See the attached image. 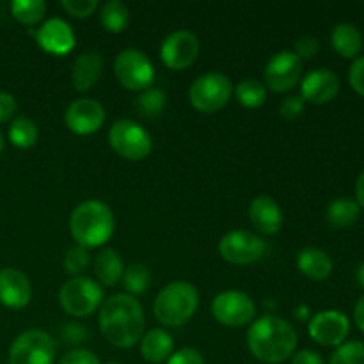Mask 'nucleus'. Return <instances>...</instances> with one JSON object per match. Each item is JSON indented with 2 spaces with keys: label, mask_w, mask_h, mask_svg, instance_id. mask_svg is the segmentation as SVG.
<instances>
[{
  "label": "nucleus",
  "mask_w": 364,
  "mask_h": 364,
  "mask_svg": "<svg viewBox=\"0 0 364 364\" xmlns=\"http://www.w3.org/2000/svg\"><path fill=\"white\" fill-rule=\"evenodd\" d=\"M100 331L110 345L130 348L144 334V311L141 302L128 294H116L105 299L98 316Z\"/></svg>",
  "instance_id": "nucleus-1"
},
{
  "label": "nucleus",
  "mask_w": 364,
  "mask_h": 364,
  "mask_svg": "<svg viewBox=\"0 0 364 364\" xmlns=\"http://www.w3.org/2000/svg\"><path fill=\"white\" fill-rule=\"evenodd\" d=\"M297 331L288 320L276 315H263L251 323L247 331L249 352L258 361L277 364L295 354Z\"/></svg>",
  "instance_id": "nucleus-2"
},
{
  "label": "nucleus",
  "mask_w": 364,
  "mask_h": 364,
  "mask_svg": "<svg viewBox=\"0 0 364 364\" xmlns=\"http://www.w3.org/2000/svg\"><path fill=\"white\" fill-rule=\"evenodd\" d=\"M70 231L80 247L91 249L105 245L114 235L112 210L100 199L82 201L71 212Z\"/></svg>",
  "instance_id": "nucleus-3"
},
{
  "label": "nucleus",
  "mask_w": 364,
  "mask_h": 364,
  "mask_svg": "<svg viewBox=\"0 0 364 364\" xmlns=\"http://www.w3.org/2000/svg\"><path fill=\"white\" fill-rule=\"evenodd\" d=\"M199 306V294L188 281H174L156 295L155 318L166 327H181L194 316Z\"/></svg>",
  "instance_id": "nucleus-4"
},
{
  "label": "nucleus",
  "mask_w": 364,
  "mask_h": 364,
  "mask_svg": "<svg viewBox=\"0 0 364 364\" xmlns=\"http://www.w3.org/2000/svg\"><path fill=\"white\" fill-rule=\"evenodd\" d=\"M233 95V84L226 75L219 71H208L192 82L188 89V102L196 110L212 114L224 109Z\"/></svg>",
  "instance_id": "nucleus-5"
},
{
  "label": "nucleus",
  "mask_w": 364,
  "mask_h": 364,
  "mask_svg": "<svg viewBox=\"0 0 364 364\" xmlns=\"http://www.w3.org/2000/svg\"><path fill=\"white\" fill-rule=\"evenodd\" d=\"M60 308L75 318L91 316L103 302V290L89 277H73L59 291Z\"/></svg>",
  "instance_id": "nucleus-6"
},
{
  "label": "nucleus",
  "mask_w": 364,
  "mask_h": 364,
  "mask_svg": "<svg viewBox=\"0 0 364 364\" xmlns=\"http://www.w3.org/2000/svg\"><path fill=\"white\" fill-rule=\"evenodd\" d=\"M114 151L127 160H142L151 153L153 139L142 124L134 119H117L109 130Z\"/></svg>",
  "instance_id": "nucleus-7"
},
{
  "label": "nucleus",
  "mask_w": 364,
  "mask_h": 364,
  "mask_svg": "<svg viewBox=\"0 0 364 364\" xmlns=\"http://www.w3.org/2000/svg\"><path fill=\"white\" fill-rule=\"evenodd\" d=\"M57 345L48 333L31 329L21 333L9 348V364H53Z\"/></svg>",
  "instance_id": "nucleus-8"
},
{
  "label": "nucleus",
  "mask_w": 364,
  "mask_h": 364,
  "mask_svg": "<svg viewBox=\"0 0 364 364\" xmlns=\"http://www.w3.org/2000/svg\"><path fill=\"white\" fill-rule=\"evenodd\" d=\"M114 75L128 91H144L155 80V68L144 52L128 48L119 52L114 60Z\"/></svg>",
  "instance_id": "nucleus-9"
},
{
  "label": "nucleus",
  "mask_w": 364,
  "mask_h": 364,
  "mask_svg": "<svg viewBox=\"0 0 364 364\" xmlns=\"http://www.w3.org/2000/svg\"><path fill=\"white\" fill-rule=\"evenodd\" d=\"M267 244L256 233L235 230L224 235L219 240V255L231 265H251L263 258Z\"/></svg>",
  "instance_id": "nucleus-10"
},
{
  "label": "nucleus",
  "mask_w": 364,
  "mask_h": 364,
  "mask_svg": "<svg viewBox=\"0 0 364 364\" xmlns=\"http://www.w3.org/2000/svg\"><path fill=\"white\" fill-rule=\"evenodd\" d=\"M212 313L226 327H244L255 320L256 304L247 294L238 290L220 291L212 302Z\"/></svg>",
  "instance_id": "nucleus-11"
},
{
  "label": "nucleus",
  "mask_w": 364,
  "mask_h": 364,
  "mask_svg": "<svg viewBox=\"0 0 364 364\" xmlns=\"http://www.w3.org/2000/svg\"><path fill=\"white\" fill-rule=\"evenodd\" d=\"M302 75V60L290 50L274 53L267 63L263 78L265 85L274 92H288L299 84Z\"/></svg>",
  "instance_id": "nucleus-12"
},
{
  "label": "nucleus",
  "mask_w": 364,
  "mask_h": 364,
  "mask_svg": "<svg viewBox=\"0 0 364 364\" xmlns=\"http://www.w3.org/2000/svg\"><path fill=\"white\" fill-rule=\"evenodd\" d=\"M199 39L191 31L171 32L160 46V59L169 70H187L198 60Z\"/></svg>",
  "instance_id": "nucleus-13"
},
{
  "label": "nucleus",
  "mask_w": 364,
  "mask_h": 364,
  "mask_svg": "<svg viewBox=\"0 0 364 364\" xmlns=\"http://www.w3.org/2000/svg\"><path fill=\"white\" fill-rule=\"evenodd\" d=\"M308 333L313 341L323 347H340L350 333V320L338 309H326L313 315Z\"/></svg>",
  "instance_id": "nucleus-14"
},
{
  "label": "nucleus",
  "mask_w": 364,
  "mask_h": 364,
  "mask_svg": "<svg viewBox=\"0 0 364 364\" xmlns=\"http://www.w3.org/2000/svg\"><path fill=\"white\" fill-rule=\"evenodd\" d=\"M64 123L73 134L91 135L105 123V109L92 98L75 100L64 112Z\"/></svg>",
  "instance_id": "nucleus-15"
},
{
  "label": "nucleus",
  "mask_w": 364,
  "mask_h": 364,
  "mask_svg": "<svg viewBox=\"0 0 364 364\" xmlns=\"http://www.w3.org/2000/svg\"><path fill=\"white\" fill-rule=\"evenodd\" d=\"M338 92H340V78L327 68L311 70L301 82V98L315 105L333 102Z\"/></svg>",
  "instance_id": "nucleus-16"
},
{
  "label": "nucleus",
  "mask_w": 364,
  "mask_h": 364,
  "mask_svg": "<svg viewBox=\"0 0 364 364\" xmlns=\"http://www.w3.org/2000/svg\"><path fill=\"white\" fill-rule=\"evenodd\" d=\"M36 41L45 52L53 55H66L75 48V32L63 18H50L36 31Z\"/></svg>",
  "instance_id": "nucleus-17"
},
{
  "label": "nucleus",
  "mask_w": 364,
  "mask_h": 364,
  "mask_svg": "<svg viewBox=\"0 0 364 364\" xmlns=\"http://www.w3.org/2000/svg\"><path fill=\"white\" fill-rule=\"evenodd\" d=\"M32 287L21 270L6 267L0 270V304L11 309H21L31 302Z\"/></svg>",
  "instance_id": "nucleus-18"
},
{
  "label": "nucleus",
  "mask_w": 364,
  "mask_h": 364,
  "mask_svg": "<svg viewBox=\"0 0 364 364\" xmlns=\"http://www.w3.org/2000/svg\"><path fill=\"white\" fill-rule=\"evenodd\" d=\"M249 220L258 233L270 237L283 228V210L270 196H258L249 205Z\"/></svg>",
  "instance_id": "nucleus-19"
},
{
  "label": "nucleus",
  "mask_w": 364,
  "mask_h": 364,
  "mask_svg": "<svg viewBox=\"0 0 364 364\" xmlns=\"http://www.w3.org/2000/svg\"><path fill=\"white\" fill-rule=\"evenodd\" d=\"M103 71V57L98 52H84L77 57L71 70V80L78 92L91 91Z\"/></svg>",
  "instance_id": "nucleus-20"
},
{
  "label": "nucleus",
  "mask_w": 364,
  "mask_h": 364,
  "mask_svg": "<svg viewBox=\"0 0 364 364\" xmlns=\"http://www.w3.org/2000/svg\"><path fill=\"white\" fill-rule=\"evenodd\" d=\"M297 267L306 277L323 281L333 274V259L318 247H306L297 255Z\"/></svg>",
  "instance_id": "nucleus-21"
},
{
  "label": "nucleus",
  "mask_w": 364,
  "mask_h": 364,
  "mask_svg": "<svg viewBox=\"0 0 364 364\" xmlns=\"http://www.w3.org/2000/svg\"><path fill=\"white\" fill-rule=\"evenodd\" d=\"M173 336L164 329H151L141 338V355L151 364L167 361L173 354Z\"/></svg>",
  "instance_id": "nucleus-22"
},
{
  "label": "nucleus",
  "mask_w": 364,
  "mask_h": 364,
  "mask_svg": "<svg viewBox=\"0 0 364 364\" xmlns=\"http://www.w3.org/2000/svg\"><path fill=\"white\" fill-rule=\"evenodd\" d=\"M331 45L345 59H358L363 50V36L354 23L341 21L331 32Z\"/></svg>",
  "instance_id": "nucleus-23"
},
{
  "label": "nucleus",
  "mask_w": 364,
  "mask_h": 364,
  "mask_svg": "<svg viewBox=\"0 0 364 364\" xmlns=\"http://www.w3.org/2000/svg\"><path fill=\"white\" fill-rule=\"evenodd\" d=\"M95 274L100 283L105 287H116L117 283H121L124 267L119 252L112 247L102 249L95 258Z\"/></svg>",
  "instance_id": "nucleus-24"
},
{
  "label": "nucleus",
  "mask_w": 364,
  "mask_h": 364,
  "mask_svg": "<svg viewBox=\"0 0 364 364\" xmlns=\"http://www.w3.org/2000/svg\"><path fill=\"white\" fill-rule=\"evenodd\" d=\"M359 213H361V208L355 199L338 198L327 206L326 220L329 226L336 228V230H347L359 219Z\"/></svg>",
  "instance_id": "nucleus-25"
},
{
  "label": "nucleus",
  "mask_w": 364,
  "mask_h": 364,
  "mask_svg": "<svg viewBox=\"0 0 364 364\" xmlns=\"http://www.w3.org/2000/svg\"><path fill=\"white\" fill-rule=\"evenodd\" d=\"M128 20H130V13L121 0H109L103 4L102 11H100V21H102L103 28L112 34L123 32L127 28Z\"/></svg>",
  "instance_id": "nucleus-26"
},
{
  "label": "nucleus",
  "mask_w": 364,
  "mask_h": 364,
  "mask_svg": "<svg viewBox=\"0 0 364 364\" xmlns=\"http://www.w3.org/2000/svg\"><path fill=\"white\" fill-rule=\"evenodd\" d=\"M39 137L38 124L31 119V117L18 116L14 117L9 128V141L13 142L16 148L28 149L36 144Z\"/></svg>",
  "instance_id": "nucleus-27"
},
{
  "label": "nucleus",
  "mask_w": 364,
  "mask_h": 364,
  "mask_svg": "<svg viewBox=\"0 0 364 364\" xmlns=\"http://www.w3.org/2000/svg\"><path fill=\"white\" fill-rule=\"evenodd\" d=\"M11 14L21 25L32 27L45 18L46 4L43 0H13L11 2Z\"/></svg>",
  "instance_id": "nucleus-28"
},
{
  "label": "nucleus",
  "mask_w": 364,
  "mask_h": 364,
  "mask_svg": "<svg viewBox=\"0 0 364 364\" xmlns=\"http://www.w3.org/2000/svg\"><path fill=\"white\" fill-rule=\"evenodd\" d=\"M149 281H151V272H149L148 267L142 265V263H130L124 269L121 283H123L127 294L134 297V295H141L148 290Z\"/></svg>",
  "instance_id": "nucleus-29"
},
{
  "label": "nucleus",
  "mask_w": 364,
  "mask_h": 364,
  "mask_svg": "<svg viewBox=\"0 0 364 364\" xmlns=\"http://www.w3.org/2000/svg\"><path fill=\"white\" fill-rule=\"evenodd\" d=\"M237 100L247 109H256V107H262L267 100V87L265 84L258 80H252V78H247V80H242L240 84L237 85Z\"/></svg>",
  "instance_id": "nucleus-30"
},
{
  "label": "nucleus",
  "mask_w": 364,
  "mask_h": 364,
  "mask_svg": "<svg viewBox=\"0 0 364 364\" xmlns=\"http://www.w3.org/2000/svg\"><path fill=\"white\" fill-rule=\"evenodd\" d=\"M166 92L159 87H148L144 91H141L137 98V109L141 110L144 116L155 117L159 114H162V110L166 109Z\"/></svg>",
  "instance_id": "nucleus-31"
},
{
  "label": "nucleus",
  "mask_w": 364,
  "mask_h": 364,
  "mask_svg": "<svg viewBox=\"0 0 364 364\" xmlns=\"http://www.w3.org/2000/svg\"><path fill=\"white\" fill-rule=\"evenodd\" d=\"M329 364H364V343L345 341L333 352Z\"/></svg>",
  "instance_id": "nucleus-32"
},
{
  "label": "nucleus",
  "mask_w": 364,
  "mask_h": 364,
  "mask_svg": "<svg viewBox=\"0 0 364 364\" xmlns=\"http://www.w3.org/2000/svg\"><path fill=\"white\" fill-rule=\"evenodd\" d=\"M89 263H91V256H89L87 249L80 247V245L71 247L70 251L64 255V259H63V265H64V270H66V274H70V276L73 277H80L82 272L89 267Z\"/></svg>",
  "instance_id": "nucleus-33"
},
{
  "label": "nucleus",
  "mask_w": 364,
  "mask_h": 364,
  "mask_svg": "<svg viewBox=\"0 0 364 364\" xmlns=\"http://www.w3.org/2000/svg\"><path fill=\"white\" fill-rule=\"evenodd\" d=\"M63 9L75 18H89L98 7V0H63Z\"/></svg>",
  "instance_id": "nucleus-34"
},
{
  "label": "nucleus",
  "mask_w": 364,
  "mask_h": 364,
  "mask_svg": "<svg viewBox=\"0 0 364 364\" xmlns=\"http://www.w3.org/2000/svg\"><path fill=\"white\" fill-rule=\"evenodd\" d=\"M306 102L301 98V96H288L287 100H283V103L279 105V114L284 119H297L301 117V114L304 112Z\"/></svg>",
  "instance_id": "nucleus-35"
},
{
  "label": "nucleus",
  "mask_w": 364,
  "mask_h": 364,
  "mask_svg": "<svg viewBox=\"0 0 364 364\" xmlns=\"http://www.w3.org/2000/svg\"><path fill=\"white\" fill-rule=\"evenodd\" d=\"M320 43L318 39L313 38V36H302V38L297 39L295 43L294 53L299 57V59H313V57L318 53Z\"/></svg>",
  "instance_id": "nucleus-36"
},
{
  "label": "nucleus",
  "mask_w": 364,
  "mask_h": 364,
  "mask_svg": "<svg viewBox=\"0 0 364 364\" xmlns=\"http://www.w3.org/2000/svg\"><path fill=\"white\" fill-rule=\"evenodd\" d=\"M166 364H206L201 352L196 348H181V350L173 352Z\"/></svg>",
  "instance_id": "nucleus-37"
},
{
  "label": "nucleus",
  "mask_w": 364,
  "mask_h": 364,
  "mask_svg": "<svg viewBox=\"0 0 364 364\" xmlns=\"http://www.w3.org/2000/svg\"><path fill=\"white\" fill-rule=\"evenodd\" d=\"M59 364H102L100 363L98 355L92 354L91 350H85V348H75V350L68 352L66 355H63Z\"/></svg>",
  "instance_id": "nucleus-38"
},
{
  "label": "nucleus",
  "mask_w": 364,
  "mask_h": 364,
  "mask_svg": "<svg viewBox=\"0 0 364 364\" xmlns=\"http://www.w3.org/2000/svg\"><path fill=\"white\" fill-rule=\"evenodd\" d=\"M60 338L70 345H80L87 340V331L80 323H66L60 329Z\"/></svg>",
  "instance_id": "nucleus-39"
},
{
  "label": "nucleus",
  "mask_w": 364,
  "mask_h": 364,
  "mask_svg": "<svg viewBox=\"0 0 364 364\" xmlns=\"http://www.w3.org/2000/svg\"><path fill=\"white\" fill-rule=\"evenodd\" d=\"M348 82L358 95L364 96V57H358L348 70Z\"/></svg>",
  "instance_id": "nucleus-40"
},
{
  "label": "nucleus",
  "mask_w": 364,
  "mask_h": 364,
  "mask_svg": "<svg viewBox=\"0 0 364 364\" xmlns=\"http://www.w3.org/2000/svg\"><path fill=\"white\" fill-rule=\"evenodd\" d=\"M16 112V100L9 92L0 91V123H6Z\"/></svg>",
  "instance_id": "nucleus-41"
},
{
  "label": "nucleus",
  "mask_w": 364,
  "mask_h": 364,
  "mask_svg": "<svg viewBox=\"0 0 364 364\" xmlns=\"http://www.w3.org/2000/svg\"><path fill=\"white\" fill-rule=\"evenodd\" d=\"M291 364H326V363H323L322 355H320L318 352L308 350V348H306V350L297 352V354L294 355Z\"/></svg>",
  "instance_id": "nucleus-42"
},
{
  "label": "nucleus",
  "mask_w": 364,
  "mask_h": 364,
  "mask_svg": "<svg viewBox=\"0 0 364 364\" xmlns=\"http://www.w3.org/2000/svg\"><path fill=\"white\" fill-rule=\"evenodd\" d=\"M355 201H358L359 208L364 210V169L359 174L358 183H355Z\"/></svg>",
  "instance_id": "nucleus-43"
},
{
  "label": "nucleus",
  "mask_w": 364,
  "mask_h": 364,
  "mask_svg": "<svg viewBox=\"0 0 364 364\" xmlns=\"http://www.w3.org/2000/svg\"><path fill=\"white\" fill-rule=\"evenodd\" d=\"M354 320H355V323H358L359 329H361L363 333H364V295H363L361 299H359L358 304H355V308H354Z\"/></svg>",
  "instance_id": "nucleus-44"
},
{
  "label": "nucleus",
  "mask_w": 364,
  "mask_h": 364,
  "mask_svg": "<svg viewBox=\"0 0 364 364\" xmlns=\"http://www.w3.org/2000/svg\"><path fill=\"white\" fill-rule=\"evenodd\" d=\"M308 313H309L308 306H301V308H297V311H295V315H297L301 320H306V318H308V316H309Z\"/></svg>",
  "instance_id": "nucleus-45"
},
{
  "label": "nucleus",
  "mask_w": 364,
  "mask_h": 364,
  "mask_svg": "<svg viewBox=\"0 0 364 364\" xmlns=\"http://www.w3.org/2000/svg\"><path fill=\"white\" fill-rule=\"evenodd\" d=\"M355 276H358V283L361 284V287L364 288V262L361 263V265H359L358 274H355Z\"/></svg>",
  "instance_id": "nucleus-46"
},
{
  "label": "nucleus",
  "mask_w": 364,
  "mask_h": 364,
  "mask_svg": "<svg viewBox=\"0 0 364 364\" xmlns=\"http://www.w3.org/2000/svg\"><path fill=\"white\" fill-rule=\"evenodd\" d=\"M2 151H4V137L2 134H0V156H2Z\"/></svg>",
  "instance_id": "nucleus-47"
},
{
  "label": "nucleus",
  "mask_w": 364,
  "mask_h": 364,
  "mask_svg": "<svg viewBox=\"0 0 364 364\" xmlns=\"http://www.w3.org/2000/svg\"><path fill=\"white\" fill-rule=\"evenodd\" d=\"M109 364H121V363H109Z\"/></svg>",
  "instance_id": "nucleus-48"
}]
</instances>
